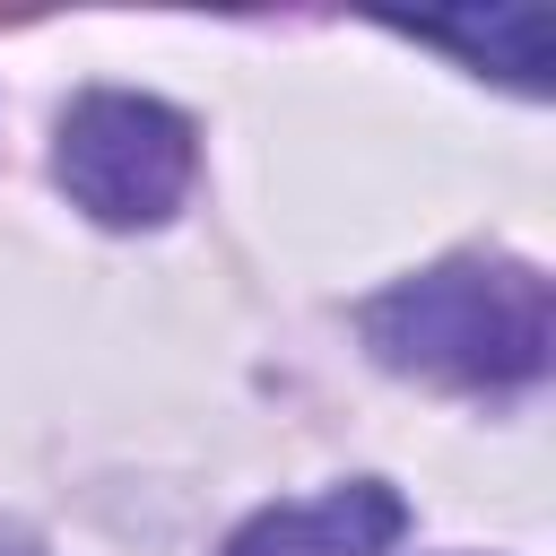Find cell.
Returning a JSON list of instances; mask_svg holds the SVG:
<instances>
[{
    "instance_id": "obj_4",
    "label": "cell",
    "mask_w": 556,
    "mask_h": 556,
    "mask_svg": "<svg viewBox=\"0 0 556 556\" xmlns=\"http://www.w3.org/2000/svg\"><path fill=\"white\" fill-rule=\"evenodd\" d=\"M400 35L460 52L513 87H547V9H469V17H400Z\"/></svg>"
},
{
    "instance_id": "obj_5",
    "label": "cell",
    "mask_w": 556,
    "mask_h": 556,
    "mask_svg": "<svg viewBox=\"0 0 556 556\" xmlns=\"http://www.w3.org/2000/svg\"><path fill=\"white\" fill-rule=\"evenodd\" d=\"M0 556H26V547H0Z\"/></svg>"
},
{
    "instance_id": "obj_3",
    "label": "cell",
    "mask_w": 556,
    "mask_h": 556,
    "mask_svg": "<svg viewBox=\"0 0 556 556\" xmlns=\"http://www.w3.org/2000/svg\"><path fill=\"white\" fill-rule=\"evenodd\" d=\"M400 530H408L400 495H391L382 478H356V486H330V495L252 513V521L226 539V556H382Z\"/></svg>"
},
{
    "instance_id": "obj_2",
    "label": "cell",
    "mask_w": 556,
    "mask_h": 556,
    "mask_svg": "<svg viewBox=\"0 0 556 556\" xmlns=\"http://www.w3.org/2000/svg\"><path fill=\"white\" fill-rule=\"evenodd\" d=\"M191 122L130 87H87L52 139V174L96 226H165L191 191Z\"/></svg>"
},
{
    "instance_id": "obj_1",
    "label": "cell",
    "mask_w": 556,
    "mask_h": 556,
    "mask_svg": "<svg viewBox=\"0 0 556 556\" xmlns=\"http://www.w3.org/2000/svg\"><path fill=\"white\" fill-rule=\"evenodd\" d=\"M356 321L391 374H426L452 391H504L547 365V278L530 261L417 269V278L382 287Z\"/></svg>"
}]
</instances>
